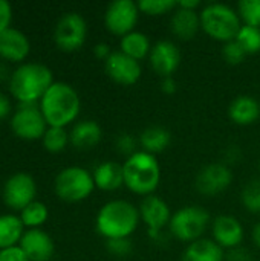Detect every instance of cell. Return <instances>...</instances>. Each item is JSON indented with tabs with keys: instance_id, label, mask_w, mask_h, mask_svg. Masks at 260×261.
Instances as JSON below:
<instances>
[{
	"instance_id": "1",
	"label": "cell",
	"mask_w": 260,
	"mask_h": 261,
	"mask_svg": "<svg viewBox=\"0 0 260 261\" xmlns=\"http://www.w3.org/2000/svg\"><path fill=\"white\" fill-rule=\"evenodd\" d=\"M138 208L127 200H110L104 203L95 219L97 232L106 240L129 239L139 225Z\"/></svg>"
},
{
	"instance_id": "2",
	"label": "cell",
	"mask_w": 260,
	"mask_h": 261,
	"mask_svg": "<svg viewBox=\"0 0 260 261\" xmlns=\"http://www.w3.org/2000/svg\"><path fill=\"white\" fill-rule=\"evenodd\" d=\"M52 70L41 63L20 64L9 78V90L20 104H37L54 84Z\"/></svg>"
},
{
	"instance_id": "3",
	"label": "cell",
	"mask_w": 260,
	"mask_h": 261,
	"mask_svg": "<svg viewBox=\"0 0 260 261\" xmlns=\"http://www.w3.org/2000/svg\"><path fill=\"white\" fill-rule=\"evenodd\" d=\"M81 101L77 90L63 81H55L40 99V110L49 127H66L80 113Z\"/></svg>"
},
{
	"instance_id": "4",
	"label": "cell",
	"mask_w": 260,
	"mask_h": 261,
	"mask_svg": "<svg viewBox=\"0 0 260 261\" xmlns=\"http://www.w3.org/2000/svg\"><path fill=\"white\" fill-rule=\"evenodd\" d=\"M124 185L135 194L150 196L161 182V165L156 156L143 150L136 151L123 164Z\"/></svg>"
},
{
	"instance_id": "5",
	"label": "cell",
	"mask_w": 260,
	"mask_h": 261,
	"mask_svg": "<svg viewBox=\"0 0 260 261\" xmlns=\"http://www.w3.org/2000/svg\"><path fill=\"white\" fill-rule=\"evenodd\" d=\"M201 28L216 41L228 43L234 40L242 28L238 11L225 3H210L201 12Z\"/></svg>"
},
{
	"instance_id": "6",
	"label": "cell",
	"mask_w": 260,
	"mask_h": 261,
	"mask_svg": "<svg viewBox=\"0 0 260 261\" xmlns=\"http://www.w3.org/2000/svg\"><path fill=\"white\" fill-rule=\"evenodd\" d=\"M54 190L64 202H81L95 190L93 176L83 167L63 168L55 177Z\"/></svg>"
},
{
	"instance_id": "7",
	"label": "cell",
	"mask_w": 260,
	"mask_h": 261,
	"mask_svg": "<svg viewBox=\"0 0 260 261\" xmlns=\"http://www.w3.org/2000/svg\"><path fill=\"white\" fill-rule=\"evenodd\" d=\"M210 225V214L196 205L184 206L173 213L169 223L170 232L181 242L193 243L199 240Z\"/></svg>"
},
{
	"instance_id": "8",
	"label": "cell",
	"mask_w": 260,
	"mask_h": 261,
	"mask_svg": "<svg viewBox=\"0 0 260 261\" xmlns=\"http://www.w3.org/2000/svg\"><path fill=\"white\" fill-rule=\"evenodd\" d=\"M87 37V24L78 12L64 14L55 24L54 41L64 52L78 50Z\"/></svg>"
},
{
	"instance_id": "9",
	"label": "cell",
	"mask_w": 260,
	"mask_h": 261,
	"mask_svg": "<svg viewBox=\"0 0 260 261\" xmlns=\"http://www.w3.org/2000/svg\"><path fill=\"white\" fill-rule=\"evenodd\" d=\"M11 128L15 136L32 141L40 139L48 130V122L40 110V104H18L11 118Z\"/></svg>"
},
{
	"instance_id": "10",
	"label": "cell",
	"mask_w": 260,
	"mask_h": 261,
	"mask_svg": "<svg viewBox=\"0 0 260 261\" xmlns=\"http://www.w3.org/2000/svg\"><path fill=\"white\" fill-rule=\"evenodd\" d=\"M139 12L138 3L132 0H115L109 3L104 12V24L110 34L124 37L135 31Z\"/></svg>"
},
{
	"instance_id": "11",
	"label": "cell",
	"mask_w": 260,
	"mask_h": 261,
	"mask_svg": "<svg viewBox=\"0 0 260 261\" xmlns=\"http://www.w3.org/2000/svg\"><path fill=\"white\" fill-rule=\"evenodd\" d=\"M37 194V184L28 173H15L6 179L2 191L3 202L14 211H21L34 202Z\"/></svg>"
},
{
	"instance_id": "12",
	"label": "cell",
	"mask_w": 260,
	"mask_h": 261,
	"mask_svg": "<svg viewBox=\"0 0 260 261\" xmlns=\"http://www.w3.org/2000/svg\"><path fill=\"white\" fill-rule=\"evenodd\" d=\"M138 211H139V219L147 226L149 236L152 239H158L161 236V231L166 226H169L173 216L167 202L155 194L146 196Z\"/></svg>"
},
{
	"instance_id": "13",
	"label": "cell",
	"mask_w": 260,
	"mask_h": 261,
	"mask_svg": "<svg viewBox=\"0 0 260 261\" xmlns=\"http://www.w3.org/2000/svg\"><path fill=\"white\" fill-rule=\"evenodd\" d=\"M233 182V171L225 164H208L196 176V190L202 196L215 197L224 193Z\"/></svg>"
},
{
	"instance_id": "14",
	"label": "cell",
	"mask_w": 260,
	"mask_h": 261,
	"mask_svg": "<svg viewBox=\"0 0 260 261\" xmlns=\"http://www.w3.org/2000/svg\"><path fill=\"white\" fill-rule=\"evenodd\" d=\"M104 69L107 76L121 86H133L141 78V64L139 61L127 57L121 50H113L112 55L104 61Z\"/></svg>"
},
{
	"instance_id": "15",
	"label": "cell",
	"mask_w": 260,
	"mask_h": 261,
	"mask_svg": "<svg viewBox=\"0 0 260 261\" xmlns=\"http://www.w3.org/2000/svg\"><path fill=\"white\" fill-rule=\"evenodd\" d=\"M149 61L152 69L162 78L173 76L181 64V52L178 46L169 40L158 41L152 46L149 54Z\"/></svg>"
},
{
	"instance_id": "16",
	"label": "cell",
	"mask_w": 260,
	"mask_h": 261,
	"mask_svg": "<svg viewBox=\"0 0 260 261\" xmlns=\"http://www.w3.org/2000/svg\"><path fill=\"white\" fill-rule=\"evenodd\" d=\"M213 240L222 248V249H236L242 245L245 231L242 223L234 216H218L213 220L211 225Z\"/></svg>"
},
{
	"instance_id": "17",
	"label": "cell",
	"mask_w": 260,
	"mask_h": 261,
	"mask_svg": "<svg viewBox=\"0 0 260 261\" xmlns=\"http://www.w3.org/2000/svg\"><path fill=\"white\" fill-rule=\"evenodd\" d=\"M28 255L29 261H49L54 257L55 245L54 240L41 229H28L18 245Z\"/></svg>"
},
{
	"instance_id": "18",
	"label": "cell",
	"mask_w": 260,
	"mask_h": 261,
	"mask_svg": "<svg viewBox=\"0 0 260 261\" xmlns=\"http://www.w3.org/2000/svg\"><path fill=\"white\" fill-rule=\"evenodd\" d=\"M31 49L28 37L15 29L8 28L0 32V57L9 61H21L28 57Z\"/></svg>"
},
{
	"instance_id": "19",
	"label": "cell",
	"mask_w": 260,
	"mask_h": 261,
	"mask_svg": "<svg viewBox=\"0 0 260 261\" xmlns=\"http://www.w3.org/2000/svg\"><path fill=\"white\" fill-rule=\"evenodd\" d=\"M230 119L238 125H251L260 118V102L250 95H239L228 107Z\"/></svg>"
},
{
	"instance_id": "20",
	"label": "cell",
	"mask_w": 260,
	"mask_h": 261,
	"mask_svg": "<svg viewBox=\"0 0 260 261\" xmlns=\"http://www.w3.org/2000/svg\"><path fill=\"white\" fill-rule=\"evenodd\" d=\"M101 138H103V130L100 124L92 119H84L77 122L69 133L70 144L78 150L93 148L95 145L100 144Z\"/></svg>"
},
{
	"instance_id": "21",
	"label": "cell",
	"mask_w": 260,
	"mask_h": 261,
	"mask_svg": "<svg viewBox=\"0 0 260 261\" xmlns=\"http://www.w3.org/2000/svg\"><path fill=\"white\" fill-rule=\"evenodd\" d=\"M172 32L181 40H192L201 29V17L196 11L176 8L170 18Z\"/></svg>"
},
{
	"instance_id": "22",
	"label": "cell",
	"mask_w": 260,
	"mask_h": 261,
	"mask_svg": "<svg viewBox=\"0 0 260 261\" xmlns=\"http://www.w3.org/2000/svg\"><path fill=\"white\" fill-rule=\"evenodd\" d=\"M95 188L103 191H115L124 185V171L123 165L116 162H103L93 170Z\"/></svg>"
},
{
	"instance_id": "23",
	"label": "cell",
	"mask_w": 260,
	"mask_h": 261,
	"mask_svg": "<svg viewBox=\"0 0 260 261\" xmlns=\"http://www.w3.org/2000/svg\"><path fill=\"white\" fill-rule=\"evenodd\" d=\"M225 252L224 249L215 242L208 239H199L190 243L184 254L182 261H224Z\"/></svg>"
},
{
	"instance_id": "24",
	"label": "cell",
	"mask_w": 260,
	"mask_h": 261,
	"mask_svg": "<svg viewBox=\"0 0 260 261\" xmlns=\"http://www.w3.org/2000/svg\"><path fill=\"white\" fill-rule=\"evenodd\" d=\"M170 144H172V133L166 127H159V125L147 127L139 135V145L143 147V151L150 153L153 156L156 153H162L164 150H167Z\"/></svg>"
},
{
	"instance_id": "25",
	"label": "cell",
	"mask_w": 260,
	"mask_h": 261,
	"mask_svg": "<svg viewBox=\"0 0 260 261\" xmlns=\"http://www.w3.org/2000/svg\"><path fill=\"white\" fill-rule=\"evenodd\" d=\"M120 50L123 54H126L127 57L139 61V60H144L146 57H149V54L152 50V44H150L149 37L144 32L132 31L127 35L121 37Z\"/></svg>"
},
{
	"instance_id": "26",
	"label": "cell",
	"mask_w": 260,
	"mask_h": 261,
	"mask_svg": "<svg viewBox=\"0 0 260 261\" xmlns=\"http://www.w3.org/2000/svg\"><path fill=\"white\" fill-rule=\"evenodd\" d=\"M23 222L20 217L14 214H3L0 216V249L17 246V243L21 240L25 231H23Z\"/></svg>"
},
{
	"instance_id": "27",
	"label": "cell",
	"mask_w": 260,
	"mask_h": 261,
	"mask_svg": "<svg viewBox=\"0 0 260 261\" xmlns=\"http://www.w3.org/2000/svg\"><path fill=\"white\" fill-rule=\"evenodd\" d=\"M48 216H49L48 206L38 200H34L32 203H29L26 208L20 211V220L29 229L41 226L48 220Z\"/></svg>"
},
{
	"instance_id": "28",
	"label": "cell",
	"mask_w": 260,
	"mask_h": 261,
	"mask_svg": "<svg viewBox=\"0 0 260 261\" xmlns=\"http://www.w3.org/2000/svg\"><path fill=\"white\" fill-rule=\"evenodd\" d=\"M43 147L51 153H60L66 148L69 141V133L63 127H48L43 135Z\"/></svg>"
},
{
	"instance_id": "29",
	"label": "cell",
	"mask_w": 260,
	"mask_h": 261,
	"mask_svg": "<svg viewBox=\"0 0 260 261\" xmlns=\"http://www.w3.org/2000/svg\"><path fill=\"white\" fill-rule=\"evenodd\" d=\"M236 40L248 55L260 52V28L242 24Z\"/></svg>"
},
{
	"instance_id": "30",
	"label": "cell",
	"mask_w": 260,
	"mask_h": 261,
	"mask_svg": "<svg viewBox=\"0 0 260 261\" xmlns=\"http://www.w3.org/2000/svg\"><path fill=\"white\" fill-rule=\"evenodd\" d=\"M241 200L247 211L260 214V179H253L244 187L241 193Z\"/></svg>"
},
{
	"instance_id": "31",
	"label": "cell",
	"mask_w": 260,
	"mask_h": 261,
	"mask_svg": "<svg viewBox=\"0 0 260 261\" xmlns=\"http://www.w3.org/2000/svg\"><path fill=\"white\" fill-rule=\"evenodd\" d=\"M238 14L244 24L260 28V0H241Z\"/></svg>"
},
{
	"instance_id": "32",
	"label": "cell",
	"mask_w": 260,
	"mask_h": 261,
	"mask_svg": "<svg viewBox=\"0 0 260 261\" xmlns=\"http://www.w3.org/2000/svg\"><path fill=\"white\" fill-rule=\"evenodd\" d=\"M141 12L147 15H162L178 8V2L173 0H141L138 2Z\"/></svg>"
},
{
	"instance_id": "33",
	"label": "cell",
	"mask_w": 260,
	"mask_h": 261,
	"mask_svg": "<svg viewBox=\"0 0 260 261\" xmlns=\"http://www.w3.org/2000/svg\"><path fill=\"white\" fill-rule=\"evenodd\" d=\"M247 52L244 50V47L238 43V40H231L228 43H224V47H222V57L224 60L231 64V66H238L241 63H244V60L247 58Z\"/></svg>"
},
{
	"instance_id": "34",
	"label": "cell",
	"mask_w": 260,
	"mask_h": 261,
	"mask_svg": "<svg viewBox=\"0 0 260 261\" xmlns=\"http://www.w3.org/2000/svg\"><path fill=\"white\" fill-rule=\"evenodd\" d=\"M106 248L115 257H127L132 252V242H130V239L106 240Z\"/></svg>"
},
{
	"instance_id": "35",
	"label": "cell",
	"mask_w": 260,
	"mask_h": 261,
	"mask_svg": "<svg viewBox=\"0 0 260 261\" xmlns=\"http://www.w3.org/2000/svg\"><path fill=\"white\" fill-rule=\"evenodd\" d=\"M116 151L123 156H127L130 158L132 154H135L138 150H136V139L129 135V133H121L118 138H116Z\"/></svg>"
},
{
	"instance_id": "36",
	"label": "cell",
	"mask_w": 260,
	"mask_h": 261,
	"mask_svg": "<svg viewBox=\"0 0 260 261\" xmlns=\"http://www.w3.org/2000/svg\"><path fill=\"white\" fill-rule=\"evenodd\" d=\"M0 261H29V258L20 246H12L0 249Z\"/></svg>"
},
{
	"instance_id": "37",
	"label": "cell",
	"mask_w": 260,
	"mask_h": 261,
	"mask_svg": "<svg viewBox=\"0 0 260 261\" xmlns=\"http://www.w3.org/2000/svg\"><path fill=\"white\" fill-rule=\"evenodd\" d=\"M12 18V8L6 0H0V32L9 28Z\"/></svg>"
},
{
	"instance_id": "38",
	"label": "cell",
	"mask_w": 260,
	"mask_h": 261,
	"mask_svg": "<svg viewBox=\"0 0 260 261\" xmlns=\"http://www.w3.org/2000/svg\"><path fill=\"white\" fill-rule=\"evenodd\" d=\"M112 49H110V46L107 44V43H98V44H95V47H93V54H95V57L98 58V60H103V61H106L110 55H112Z\"/></svg>"
},
{
	"instance_id": "39",
	"label": "cell",
	"mask_w": 260,
	"mask_h": 261,
	"mask_svg": "<svg viewBox=\"0 0 260 261\" xmlns=\"http://www.w3.org/2000/svg\"><path fill=\"white\" fill-rule=\"evenodd\" d=\"M178 89V84H176V80L173 76H167V78H162L161 81V92H164L166 95H173Z\"/></svg>"
},
{
	"instance_id": "40",
	"label": "cell",
	"mask_w": 260,
	"mask_h": 261,
	"mask_svg": "<svg viewBox=\"0 0 260 261\" xmlns=\"http://www.w3.org/2000/svg\"><path fill=\"white\" fill-rule=\"evenodd\" d=\"M228 261H251V257L247 251L241 249V248H236V249H231L230 254L225 257Z\"/></svg>"
},
{
	"instance_id": "41",
	"label": "cell",
	"mask_w": 260,
	"mask_h": 261,
	"mask_svg": "<svg viewBox=\"0 0 260 261\" xmlns=\"http://www.w3.org/2000/svg\"><path fill=\"white\" fill-rule=\"evenodd\" d=\"M11 112V102L8 99V96L5 93L0 92V121L5 119Z\"/></svg>"
},
{
	"instance_id": "42",
	"label": "cell",
	"mask_w": 260,
	"mask_h": 261,
	"mask_svg": "<svg viewBox=\"0 0 260 261\" xmlns=\"http://www.w3.org/2000/svg\"><path fill=\"white\" fill-rule=\"evenodd\" d=\"M199 5H201L199 0H181V2H178V8L192 9V11H196L199 8Z\"/></svg>"
},
{
	"instance_id": "43",
	"label": "cell",
	"mask_w": 260,
	"mask_h": 261,
	"mask_svg": "<svg viewBox=\"0 0 260 261\" xmlns=\"http://www.w3.org/2000/svg\"><path fill=\"white\" fill-rule=\"evenodd\" d=\"M251 237H253V242H254V245H256L257 248H260V222L254 225V228H253V232H251Z\"/></svg>"
},
{
	"instance_id": "44",
	"label": "cell",
	"mask_w": 260,
	"mask_h": 261,
	"mask_svg": "<svg viewBox=\"0 0 260 261\" xmlns=\"http://www.w3.org/2000/svg\"><path fill=\"white\" fill-rule=\"evenodd\" d=\"M259 168H260V164H259Z\"/></svg>"
}]
</instances>
